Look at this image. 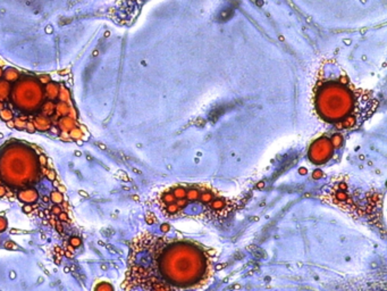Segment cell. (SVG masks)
<instances>
[{"instance_id":"obj_1","label":"cell","mask_w":387,"mask_h":291,"mask_svg":"<svg viewBox=\"0 0 387 291\" xmlns=\"http://www.w3.org/2000/svg\"><path fill=\"white\" fill-rule=\"evenodd\" d=\"M214 274L202 246L143 232L130 244L124 291H197Z\"/></svg>"},{"instance_id":"obj_2","label":"cell","mask_w":387,"mask_h":291,"mask_svg":"<svg viewBox=\"0 0 387 291\" xmlns=\"http://www.w3.org/2000/svg\"><path fill=\"white\" fill-rule=\"evenodd\" d=\"M40 156L35 159L24 150L19 153L13 149V153L6 154L0 160V198L14 196L31 188L42 177H48L51 169L46 166L40 167ZM42 165V164H41Z\"/></svg>"},{"instance_id":"obj_3","label":"cell","mask_w":387,"mask_h":291,"mask_svg":"<svg viewBox=\"0 0 387 291\" xmlns=\"http://www.w3.org/2000/svg\"><path fill=\"white\" fill-rule=\"evenodd\" d=\"M331 150H333V144L329 142V140L321 138L317 140L313 144V147H311L310 159L316 164L325 163L330 157Z\"/></svg>"},{"instance_id":"obj_4","label":"cell","mask_w":387,"mask_h":291,"mask_svg":"<svg viewBox=\"0 0 387 291\" xmlns=\"http://www.w3.org/2000/svg\"><path fill=\"white\" fill-rule=\"evenodd\" d=\"M38 197H39L38 192L35 191L34 189H31V188L25 189V190H23V191H21V192H19V193L17 195V198H18L19 200H21V202H23V203H28V204H29V203H30V204H31V203H34L35 200L38 199Z\"/></svg>"},{"instance_id":"obj_5","label":"cell","mask_w":387,"mask_h":291,"mask_svg":"<svg viewBox=\"0 0 387 291\" xmlns=\"http://www.w3.org/2000/svg\"><path fill=\"white\" fill-rule=\"evenodd\" d=\"M94 291H114L113 287L107 282H101L95 287Z\"/></svg>"},{"instance_id":"obj_6","label":"cell","mask_w":387,"mask_h":291,"mask_svg":"<svg viewBox=\"0 0 387 291\" xmlns=\"http://www.w3.org/2000/svg\"><path fill=\"white\" fill-rule=\"evenodd\" d=\"M51 199L54 200V202H55V203L59 204V203H62V200H63V196H62V195H60L58 191H55V192H53V195H51Z\"/></svg>"},{"instance_id":"obj_7","label":"cell","mask_w":387,"mask_h":291,"mask_svg":"<svg viewBox=\"0 0 387 291\" xmlns=\"http://www.w3.org/2000/svg\"><path fill=\"white\" fill-rule=\"evenodd\" d=\"M6 228H7V221H6V219L0 216V232H3V231L6 230Z\"/></svg>"},{"instance_id":"obj_8","label":"cell","mask_w":387,"mask_h":291,"mask_svg":"<svg viewBox=\"0 0 387 291\" xmlns=\"http://www.w3.org/2000/svg\"><path fill=\"white\" fill-rule=\"evenodd\" d=\"M331 144H334L335 147H340V144L342 143V139L340 138V135H335V137L333 138V140H331Z\"/></svg>"},{"instance_id":"obj_9","label":"cell","mask_w":387,"mask_h":291,"mask_svg":"<svg viewBox=\"0 0 387 291\" xmlns=\"http://www.w3.org/2000/svg\"><path fill=\"white\" fill-rule=\"evenodd\" d=\"M81 135H82L81 132H80L78 129H74V130H72V131H70V137H73L75 139H79L80 137H81Z\"/></svg>"},{"instance_id":"obj_10","label":"cell","mask_w":387,"mask_h":291,"mask_svg":"<svg viewBox=\"0 0 387 291\" xmlns=\"http://www.w3.org/2000/svg\"><path fill=\"white\" fill-rule=\"evenodd\" d=\"M70 244L74 245V246H76V247H78V246L81 245V241H80V240L78 238H74V239L70 240Z\"/></svg>"},{"instance_id":"obj_11","label":"cell","mask_w":387,"mask_h":291,"mask_svg":"<svg viewBox=\"0 0 387 291\" xmlns=\"http://www.w3.org/2000/svg\"><path fill=\"white\" fill-rule=\"evenodd\" d=\"M27 128L30 132H34V125L32 123H28L27 124Z\"/></svg>"},{"instance_id":"obj_12","label":"cell","mask_w":387,"mask_h":291,"mask_svg":"<svg viewBox=\"0 0 387 291\" xmlns=\"http://www.w3.org/2000/svg\"><path fill=\"white\" fill-rule=\"evenodd\" d=\"M68 72H69V69L67 68V69H64V71H60L59 74L60 75H66V74H68Z\"/></svg>"},{"instance_id":"obj_13","label":"cell","mask_w":387,"mask_h":291,"mask_svg":"<svg viewBox=\"0 0 387 291\" xmlns=\"http://www.w3.org/2000/svg\"><path fill=\"white\" fill-rule=\"evenodd\" d=\"M41 79H42L43 83H48V81H49V78H48V77H42Z\"/></svg>"},{"instance_id":"obj_14","label":"cell","mask_w":387,"mask_h":291,"mask_svg":"<svg viewBox=\"0 0 387 291\" xmlns=\"http://www.w3.org/2000/svg\"><path fill=\"white\" fill-rule=\"evenodd\" d=\"M98 55H99V52H98V50H94V52H93V57H97Z\"/></svg>"},{"instance_id":"obj_15","label":"cell","mask_w":387,"mask_h":291,"mask_svg":"<svg viewBox=\"0 0 387 291\" xmlns=\"http://www.w3.org/2000/svg\"><path fill=\"white\" fill-rule=\"evenodd\" d=\"M109 36H110V32H109V31H107V32L105 33V37H106V38H108Z\"/></svg>"},{"instance_id":"obj_16","label":"cell","mask_w":387,"mask_h":291,"mask_svg":"<svg viewBox=\"0 0 387 291\" xmlns=\"http://www.w3.org/2000/svg\"><path fill=\"white\" fill-rule=\"evenodd\" d=\"M2 107H3V105H2V104H0V109H2Z\"/></svg>"}]
</instances>
